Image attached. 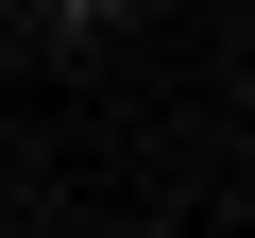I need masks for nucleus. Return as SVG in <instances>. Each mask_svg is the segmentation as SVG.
Wrapping results in <instances>:
<instances>
[{"mask_svg":"<svg viewBox=\"0 0 255 238\" xmlns=\"http://www.w3.org/2000/svg\"><path fill=\"white\" fill-rule=\"evenodd\" d=\"M17 17H34V34H68V51H85V34H119V17H136V0H17Z\"/></svg>","mask_w":255,"mask_h":238,"instance_id":"nucleus-1","label":"nucleus"}]
</instances>
